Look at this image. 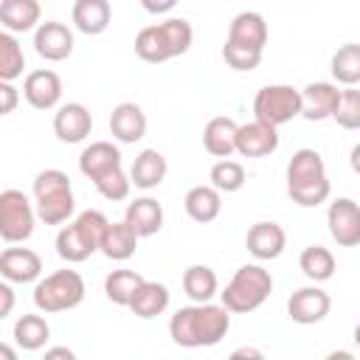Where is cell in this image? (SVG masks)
I'll list each match as a JSON object with an SVG mask.
<instances>
[{
  "label": "cell",
  "mask_w": 360,
  "mask_h": 360,
  "mask_svg": "<svg viewBox=\"0 0 360 360\" xmlns=\"http://www.w3.org/2000/svg\"><path fill=\"white\" fill-rule=\"evenodd\" d=\"M93 186H96V191H98L104 200H110V202H121V200H127V197H129L132 177L118 166V169H112V172L101 174Z\"/></svg>",
  "instance_id": "37"
},
{
  "label": "cell",
  "mask_w": 360,
  "mask_h": 360,
  "mask_svg": "<svg viewBox=\"0 0 360 360\" xmlns=\"http://www.w3.org/2000/svg\"><path fill=\"white\" fill-rule=\"evenodd\" d=\"M25 70V53L22 45L11 31L0 34V82H14Z\"/></svg>",
  "instance_id": "35"
},
{
  "label": "cell",
  "mask_w": 360,
  "mask_h": 360,
  "mask_svg": "<svg viewBox=\"0 0 360 360\" xmlns=\"http://www.w3.org/2000/svg\"><path fill=\"white\" fill-rule=\"evenodd\" d=\"M51 340V326L42 315H20L17 323H14V343L22 349V352H39L45 343Z\"/></svg>",
  "instance_id": "31"
},
{
  "label": "cell",
  "mask_w": 360,
  "mask_h": 360,
  "mask_svg": "<svg viewBox=\"0 0 360 360\" xmlns=\"http://www.w3.org/2000/svg\"><path fill=\"white\" fill-rule=\"evenodd\" d=\"M110 20H112L110 0H76L73 3V25L87 37L104 34L110 28Z\"/></svg>",
  "instance_id": "27"
},
{
  "label": "cell",
  "mask_w": 360,
  "mask_h": 360,
  "mask_svg": "<svg viewBox=\"0 0 360 360\" xmlns=\"http://www.w3.org/2000/svg\"><path fill=\"white\" fill-rule=\"evenodd\" d=\"M121 166V149L112 143V141H93L90 146L82 149L79 155V172L87 177V180H98L101 174L112 172Z\"/></svg>",
  "instance_id": "20"
},
{
  "label": "cell",
  "mask_w": 360,
  "mask_h": 360,
  "mask_svg": "<svg viewBox=\"0 0 360 360\" xmlns=\"http://www.w3.org/2000/svg\"><path fill=\"white\" fill-rule=\"evenodd\" d=\"M34 51L45 62H62L73 53V31L59 20H45L34 31Z\"/></svg>",
  "instance_id": "12"
},
{
  "label": "cell",
  "mask_w": 360,
  "mask_h": 360,
  "mask_svg": "<svg viewBox=\"0 0 360 360\" xmlns=\"http://www.w3.org/2000/svg\"><path fill=\"white\" fill-rule=\"evenodd\" d=\"M34 205L45 225H65L76 211L70 177L62 169H45L34 177Z\"/></svg>",
  "instance_id": "5"
},
{
  "label": "cell",
  "mask_w": 360,
  "mask_h": 360,
  "mask_svg": "<svg viewBox=\"0 0 360 360\" xmlns=\"http://www.w3.org/2000/svg\"><path fill=\"white\" fill-rule=\"evenodd\" d=\"M236 135L239 124L228 115H217L202 129V146L211 158H231L236 152Z\"/></svg>",
  "instance_id": "22"
},
{
  "label": "cell",
  "mask_w": 360,
  "mask_h": 360,
  "mask_svg": "<svg viewBox=\"0 0 360 360\" xmlns=\"http://www.w3.org/2000/svg\"><path fill=\"white\" fill-rule=\"evenodd\" d=\"M141 6L149 14H169L177 6V0H141Z\"/></svg>",
  "instance_id": "42"
},
{
  "label": "cell",
  "mask_w": 360,
  "mask_h": 360,
  "mask_svg": "<svg viewBox=\"0 0 360 360\" xmlns=\"http://www.w3.org/2000/svg\"><path fill=\"white\" fill-rule=\"evenodd\" d=\"M245 248L253 259L259 262H270V259H278L287 248V233L278 222H256L250 225L248 236H245Z\"/></svg>",
  "instance_id": "17"
},
{
  "label": "cell",
  "mask_w": 360,
  "mask_h": 360,
  "mask_svg": "<svg viewBox=\"0 0 360 360\" xmlns=\"http://www.w3.org/2000/svg\"><path fill=\"white\" fill-rule=\"evenodd\" d=\"M84 278L76 270H53L34 284V307L39 312H65L84 301Z\"/></svg>",
  "instance_id": "7"
},
{
  "label": "cell",
  "mask_w": 360,
  "mask_h": 360,
  "mask_svg": "<svg viewBox=\"0 0 360 360\" xmlns=\"http://www.w3.org/2000/svg\"><path fill=\"white\" fill-rule=\"evenodd\" d=\"M17 101H20V93H17L14 82H0V112H3V115L14 112Z\"/></svg>",
  "instance_id": "40"
},
{
  "label": "cell",
  "mask_w": 360,
  "mask_h": 360,
  "mask_svg": "<svg viewBox=\"0 0 360 360\" xmlns=\"http://www.w3.org/2000/svg\"><path fill=\"white\" fill-rule=\"evenodd\" d=\"M354 343H357V349H360V323L354 326Z\"/></svg>",
  "instance_id": "48"
},
{
  "label": "cell",
  "mask_w": 360,
  "mask_h": 360,
  "mask_svg": "<svg viewBox=\"0 0 360 360\" xmlns=\"http://www.w3.org/2000/svg\"><path fill=\"white\" fill-rule=\"evenodd\" d=\"M273 292V276L270 270H264L262 264H242L233 278L225 284V290L219 292V301L233 312V315H245L259 309Z\"/></svg>",
  "instance_id": "6"
},
{
  "label": "cell",
  "mask_w": 360,
  "mask_h": 360,
  "mask_svg": "<svg viewBox=\"0 0 360 360\" xmlns=\"http://www.w3.org/2000/svg\"><path fill=\"white\" fill-rule=\"evenodd\" d=\"M166 172H169V163L166 158L158 152V149H143L138 152V158L132 160V169H129V177H132V186L135 188H158L163 180H166Z\"/></svg>",
  "instance_id": "25"
},
{
  "label": "cell",
  "mask_w": 360,
  "mask_h": 360,
  "mask_svg": "<svg viewBox=\"0 0 360 360\" xmlns=\"http://www.w3.org/2000/svg\"><path fill=\"white\" fill-rule=\"evenodd\" d=\"M332 121H338V127L343 129H360V90L354 87L340 90V101Z\"/></svg>",
  "instance_id": "38"
},
{
  "label": "cell",
  "mask_w": 360,
  "mask_h": 360,
  "mask_svg": "<svg viewBox=\"0 0 360 360\" xmlns=\"http://www.w3.org/2000/svg\"><path fill=\"white\" fill-rule=\"evenodd\" d=\"M208 180H211V186L219 188L222 194H233V191H239V188L245 186L248 174H245V166H242V163H236V160H231V158H219V160L211 166Z\"/></svg>",
  "instance_id": "36"
},
{
  "label": "cell",
  "mask_w": 360,
  "mask_h": 360,
  "mask_svg": "<svg viewBox=\"0 0 360 360\" xmlns=\"http://www.w3.org/2000/svg\"><path fill=\"white\" fill-rule=\"evenodd\" d=\"M138 239L141 236L132 231L129 222H110L107 231H104V236H101V248L98 250L107 259H112V262H127L135 253Z\"/></svg>",
  "instance_id": "29"
},
{
  "label": "cell",
  "mask_w": 360,
  "mask_h": 360,
  "mask_svg": "<svg viewBox=\"0 0 360 360\" xmlns=\"http://www.w3.org/2000/svg\"><path fill=\"white\" fill-rule=\"evenodd\" d=\"M349 166H352L354 174H360V143L352 146V152H349Z\"/></svg>",
  "instance_id": "44"
},
{
  "label": "cell",
  "mask_w": 360,
  "mask_h": 360,
  "mask_svg": "<svg viewBox=\"0 0 360 360\" xmlns=\"http://www.w3.org/2000/svg\"><path fill=\"white\" fill-rule=\"evenodd\" d=\"M287 194L301 208H315L329 200L332 183L326 177V163L315 149L292 152L287 163Z\"/></svg>",
  "instance_id": "2"
},
{
  "label": "cell",
  "mask_w": 360,
  "mask_h": 360,
  "mask_svg": "<svg viewBox=\"0 0 360 360\" xmlns=\"http://www.w3.org/2000/svg\"><path fill=\"white\" fill-rule=\"evenodd\" d=\"M278 127H270L259 118L239 124V135H236V152L242 158H264L273 155L278 149Z\"/></svg>",
  "instance_id": "16"
},
{
  "label": "cell",
  "mask_w": 360,
  "mask_h": 360,
  "mask_svg": "<svg viewBox=\"0 0 360 360\" xmlns=\"http://www.w3.org/2000/svg\"><path fill=\"white\" fill-rule=\"evenodd\" d=\"M231 357H233V360H239V357H256V360H259L262 352H259V349H250V346H242V349H236Z\"/></svg>",
  "instance_id": "45"
},
{
  "label": "cell",
  "mask_w": 360,
  "mask_h": 360,
  "mask_svg": "<svg viewBox=\"0 0 360 360\" xmlns=\"http://www.w3.org/2000/svg\"><path fill=\"white\" fill-rule=\"evenodd\" d=\"M253 115L270 127H281L301 115V90L292 84H264L253 98Z\"/></svg>",
  "instance_id": "9"
},
{
  "label": "cell",
  "mask_w": 360,
  "mask_h": 360,
  "mask_svg": "<svg viewBox=\"0 0 360 360\" xmlns=\"http://www.w3.org/2000/svg\"><path fill=\"white\" fill-rule=\"evenodd\" d=\"M267 37H270L267 20L259 11H239L228 25V42H236V45H245V48L264 51Z\"/></svg>",
  "instance_id": "21"
},
{
  "label": "cell",
  "mask_w": 360,
  "mask_h": 360,
  "mask_svg": "<svg viewBox=\"0 0 360 360\" xmlns=\"http://www.w3.org/2000/svg\"><path fill=\"white\" fill-rule=\"evenodd\" d=\"M183 205H186V214L194 222H200V225L214 222L219 217V211H222V191L214 188L211 183L208 186H194V188L186 191Z\"/></svg>",
  "instance_id": "26"
},
{
  "label": "cell",
  "mask_w": 360,
  "mask_h": 360,
  "mask_svg": "<svg viewBox=\"0 0 360 360\" xmlns=\"http://www.w3.org/2000/svg\"><path fill=\"white\" fill-rule=\"evenodd\" d=\"M107 225H110V219L101 211H96V208L82 211L73 222L62 225L56 233L59 259H65L68 264H79V262L90 259L101 248V236H104Z\"/></svg>",
  "instance_id": "4"
},
{
  "label": "cell",
  "mask_w": 360,
  "mask_h": 360,
  "mask_svg": "<svg viewBox=\"0 0 360 360\" xmlns=\"http://www.w3.org/2000/svg\"><path fill=\"white\" fill-rule=\"evenodd\" d=\"M332 309V298L326 290H321L315 281L309 287H301L290 295L287 301V315L301 323V326H312V323H321Z\"/></svg>",
  "instance_id": "11"
},
{
  "label": "cell",
  "mask_w": 360,
  "mask_h": 360,
  "mask_svg": "<svg viewBox=\"0 0 360 360\" xmlns=\"http://www.w3.org/2000/svg\"><path fill=\"white\" fill-rule=\"evenodd\" d=\"M298 267H301V273H304L309 281L321 284V281H329V278L335 276L338 262H335V256H332L329 248H323V245H309V248L301 250Z\"/></svg>",
  "instance_id": "30"
},
{
  "label": "cell",
  "mask_w": 360,
  "mask_h": 360,
  "mask_svg": "<svg viewBox=\"0 0 360 360\" xmlns=\"http://www.w3.org/2000/svg\"><path fill=\"white\" fill-rule=\"evenodd\" d=\"M124 222L132 225V231L143 239V236H155L163 228V208L158 200L152 197H138L132 202H127L124 211Z\"/></svg>",
  "instance_id": "24"
},
{
  "label": "cell",
  "mask_w": 360,
  "mask_h": 360,
  "mask_svg": "<svg viewBox=\"0 0 360 360\" xmlns=\"http://www.w3.org/2000/svg\"><path fill=\"white\" fill-rule=\"evenodd\" d=\"M22 96L34 110H53L62 101V79L51 68L31 70L22 82Z\"/></svg>",
  "instance_id": "13"
},
{
  "label": "cell",
  "mask_w": 360,
  "mask_h": 360,
  "mask_svg": "<svg viewBox=\"0 0 360 360\" xmlns=\"http://www.w3.org/2000/svg\"><path fill=\"white\" fill-rule=\"evenodd\" d=\"M183 292L191 301H211L214 295H219V278L208 264H191L183 273Z\"/></svg>",
  "instance_id": "32"
},
{
  "label": "cell",
  "mask_w": 360,
  "mask_h": 360,
  "mask_svg": "<svg viewBox=\"0 0 360 360\" xmlns=\"http://www.w3.org/2000/svg\"><path fill=\"white\" fill-rule=\"evenodd\" d=\"M0 276L11 284H31L42 276V259L31 248H6L0 253Z\"/></svg>",
  "instance_id": "15"
},
{
  "label": "cell",
  "mask_w": 360,
  "mask_h": 360,
  "mask_svg": "<svg viewBox=\"0 0 360 360\" xmlns=\"http://www.w3.org/2000/svg\"><path fill=\"white\" fill-rule=\"evenodd\" d=\"M231 309L225 304L211 301H191L188 307H180L169 321V335L183 349H202L217 346L228 329H231Z\"/></svg>",
  "instance_id": "1"
},
{
  "label": "cell",
  "mask_w": 360,
  "mask_h": 360,
  "mask_svg": "<svg viewBox=\"0 0 360 360\" xmlns=\"http://www.w3.org/2000/svg\"><path fill=\"white\" fill-rule=\"evenodd\" d=\"M191 42H194L191 22L183 17H169L163 22H155V25H146L138 31L135 53L149 65H160L174 56H183L191 48Z\"/></svg>",
  "instance_id": "3"
},
{
  "label": "cell",
  "mask_w": 360,
  "mask_h": 360,
  "mask_svg": "<svg viewBox=\"0 0 360 360\" xmlns=\"http://www.w3.org/2000/svg\"><path fill=\"white\" fill-rule=\"evenodd\" d=\"M37 205L20 191V188H3L0 191V236L3 242H25L34 233L37 222Z\"/></svg>",
  "instance_id": "8"
},
{
  "label": "cell",
  "mask_w": 360,
  "mask_h": 360,
  "mask_svg": "<svg viewBox=\"0 0 360 360\" xmlns=\"http://www.w3.org/2000/svg\"><path fill=\"white\" fill-rule=\"evenodd\" d=\"M0 357H6V360H14L17 354H14V349H8V346H0Z\"/></svg>",
  "instance_id": "46"
},
{
  "label": "cell",
  "mask_w": 360,
  "mask_h": 360,
  "mask_svg": "<svg viewBox=\"0 0 360 360\" xmlns=\"http://www.w3.org/2000/svg\"><path fill=\"white\" fill-rule=\"evenodd\" d=\"M262 53L264 51H256V48H245V45H236V42H228L222 45V59L228 62V68L233 70H256L259 62H262Z\"/></svg>",
  "instance_id": "39"
},
{
  "label": "cell",
  "mask_w": 360,
  "mask_h": 360,
  "mask_svg": "<svg viewBox=\"0 0 360 360\" xmlns=\"http://www.w3.org/2000/svg\"><path fill=\"white\" fill-rule=\"evenodd\" d=\"M326 225H329V236L340 248H357L360 245V202H354L352 197L332 200L326 211Z\"/></svg>",
  "instance_id": "10"
},
{
  "label": "cell",
  "mask_w": 360,
  "mask_h": 360,
  "mask_svg": "<svg viewBox=\"0 0 360 360\" xmlns=\"http://www.w3.org/2000/svg\"><path fill=\"white\" fill-rule=\"evenodd\" d=\"M93 129V115L82 101L59 104L53 112V135L62 143H82Z\"/></svg>",
  "instance_id": "14"
},
{
  "label": "cell",
  "mask_w": 360,
  "mask_h": 360,
  "mask_svg": "<svg viewBox=\"0 0 360 360\" xmlns=\"http://www.w3.org/2000/svg\"><path fill=\"white\" fill-rule=\"evenodd\" d=\"M39 0H3L0 3V22L11 34H25L39 28Z\"/></svg>",
  "instance_id": "23"
},
{
  "label": "cell",
  "mask_w": 360,
  "mask_h": 360,
  "mask_svg": "<svg viewBox=\"0 0 360 360\" xmlns=\"http://www.w3.org/2000/svg\"><path fill=\"white\" fill-rule=\"evenodd\" d=\"M110 132L118 143H135L146 135V112L135 101H121L110 112Z\"/></svg>",
  "instance_id": "19"
},
{
  "label": "cell",
  "mask_w": 360,
  "mask_h": 360,
  "mask_svg": "<svg viewBox=\"0 0 360 360\" xmlns=\"http://www.w3.org/2000/svg\"><path fill=\"white\" fill-rule=\"evenodd\" d=\"M340 90L335 82H312L301 90V115L307 121H326L335 115Z\"/></svg>",
  "instance_id": "18"
},
{
  "label": "cell",
  "mask_w": 360,
  "mask_h": 360,
  "mask_svg": "<svg viewBox=\"0 0 360 360\" xmlns=\"http://www.w3.org/2000/svg\"><path fill=\"white\" fill-rule=\"evenodd\" d=\"M143 284V276L141 273H135V270H112L107 278H104V295L112 301V304H118V307H129V301H132V295H135V290Z\"/></svg>",
  "instance_id": "34"
},
{
  "label": "cell",
  "mask_w": 360,
  "mask_h": 360,
  "mask_svg": "<svg viewBox=\"0 0 360 360\" xmlns=\"http://www.w3.org/2000/svg\"><path fill=\"white\" fill-rule=\"evenodd\" d=\"M14 309V290H11V281L3 278L0 284V318H8Z\"/></svg>",
  "instance_id": "41"
},
{
  "label": "cell",
  "mask_w": 360,
  "mask_h": 360,
  "mask_svg": "<svg viewBox=\"0 0 360 360\" xmlns=\"http://www.w3.org/2000/svg\"><path fill=\"white\" fill-rule=\"evenodd\" d=\"M332 79L335 84L343 87H357L360 84V45L346 42L332 53Z\"/></svg>",
  "instance_id": "33"
},
{
  "label": "cell",
  "mask_w": 360,
  "mask_h": 360,
  "mask_svg": "<svg viewBox=\"0 0 360 360\" xmlns=\"http://www.w3.org/2000/svg\"><path fill=\"white\" fill-rule=\"evenodd\" d=\"M338 357H340V360H349L352 352H332V354H329V360H338Z\"/></svg>",
  "instance_id": "47"
},
{
  "label": "cell",
  "mask_w": 360,
  "mask_h": 360,
  "mask_svg": "<svg viewBox=\"0 0 360 360\" xmlns=\"http://www.w3.org/2000/svg\"><path fill=\"white\" fill-rule=\"evenodd\" d=\"M56 357L76 360V352H73V349H68V346H53V349H45V360H56Z\"/></svg>",
  "instance_id": "43"
},
{
  "label": "cell",
  "mask_w": 360,
  "mask_h": 360,
  "mask_svg": "<svg viewBox=\"0 0 360 360\" xmlns=\"http://www.w3.org/2000/svg\"><path fill=\"white\" fill-rule=\"evenodd\" d=\"M169 287L166 284H160V281H146L143 278V284L135 290V295H132V301H129V309H132V315H138V318H143V321H149V318H158V315H163L166 309H169Z\"/></svg>",
  "instance_id": "28"
}]
</instances>
